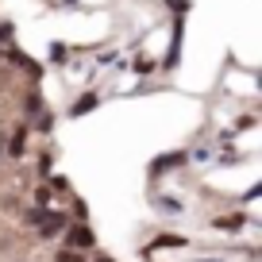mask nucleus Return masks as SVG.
<instances>
[{
  "instance_id": "nucleus-1",
  "label": "nucleus",
  "mask_w": 262,
  "mask_h": 262,
  "mask_svg": "<svg viewBox=\"0 0 262 262\" xmlns=\"http://www.w3.org/2000/svg\"><path fill=\"white\" fill-rule=\"evenodd\" d=\"M35 224H39V231L50 239V235H58V231L66 228V216H62V212H47V216L39 212V220H35Z\"/></svg>"
},
{
  "instance_id": "nucleus-2",
  "label": "nucleus",
  "mask_w": 262,
  "mask_h": 262,
  "mask_svg": "<svg viewBox=\"0 0 262 262\" xmlns=\"http://www.w3.org/2000/svg\"><path fill=\"white\" fill-rule=\"evenodd\" d=\"M89 243H93L89 228H74V231H70V247H89Z\"/></svg>"
},
{
  "instance_id": "nucleus-3",
  "label": "nucleus",
  "mask_w": 262,
  "mask_h": 262,
  "mask_svg": "<svg viewBox=\"0 0 262 262\" xmlns=\"http://www.w3.org/2000/svg\"><path fill=\"white\" fill-rule=\"evenodd\" d=\"M24 135H27V131H24V127H16V135H12V143H8L12 158H19V155H24Z\"/></svg>"
},
{
  "instance_id": "nucleus-4",
  "label": "nucleus",
  "mask_w": 262,
  "mask_h": 262,
  "mask_svg": "<svg viewBox=\"0 0 262 262\" xmlns=\"http://www.w3.org/2000/svg\"><path fill=\"white\" fill-rule=\"evenodd\" d=\"M97 108V97H85V100H77L74 108H70V116H85V112H93Z\"/></svg>"
},
{
  "instance_id": "nucleus-5",
  "label": "nucleus",
  "mask_w": 262,
  "mask_h": 262,
  "mask_svg": "<svg viewBox=\"0 0 262 262\" xmlns=\"http://www.w3.org/2000/svg\"><path fill=\"white\" fill-rule=\"evenodd\" d=\"M216 224H220V228H231V231H235L239 224H243V216H224V220H216Z\"/></svg>"
},
{
  "instance_id": "nucleus-6",
  "label": "nucleus",
  "mask_w": 262,
  "mask_h": 262,
  "mask_svg": "<svg viewBox=\"0 0 262 262\" xmlns=\"http://www.w3.org/2000/svg\"><path fill=\"white\" fill-rule=\"evenodd\" d=\"M100 262H104V258H100Z\"/></svg>"
}]
</instances>
